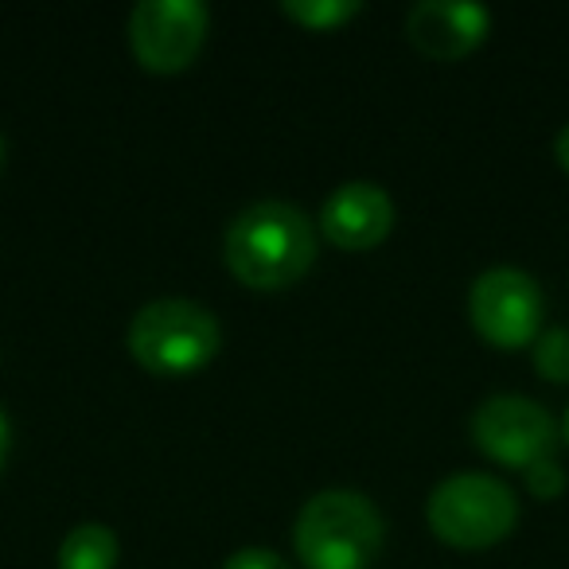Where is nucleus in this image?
<instances>
[{
    "mask_svg": "<svg viewBox=\"0 0 569 569\" xmlns=\"http://www.w3.org/2000/svg\"><path fill=\"white\" fill-rule=\"evenodd\" d=\"M222 569H293V566H289L281 553L266 550V546H246V550L230 553V558L222 561Z\"/></svg>",
    "mask_w": 569,
    "mask_h": 569,
    "instance_id": "nucleus-14",
    "label": "nucleus"
},
{
    "mask_svg": "<svg viewBox=\"0 0 569 569\" xmlns=\"http://www.w3.org/2000/svg\"><path fill=\"white\" fill-rule=\"evenodd\" d=\"M561 437H566V445H569V410H566V421H561Z\"/></svg>",
    "mask_w": 569,
    "mask_h": 569,
    "instance_id": "nucleus-17",
    "label": "nucleus"
},
{
    "mask_svg": "<svg viewBox=\"0 0 569 569\" xmlns=\"http://www.w3.org/2000/svg\"><path fill=\"white\" fill-rule=\"evenodd\" d=\"M472 441L480 445L483 457L507 468H535L538 460L553 457L558 445V429L553 418L522 395H496L472 413Z\"/></svg>",
    "mask_w": 569,
    "mask_h": 569,
    "instance_id": "nucleus-7",
    "label": "nucleus"
},
{
    "mask_svg": "<svg viewBox=\"0 0 569 569\" xmlns=\"http://www.w3.org/2000/svg\"><path fill=\"white\" fill-rule=\"evenodd\" d=\"M9 445H12V426H9V418H4V410H0V468L9 460Z\"/></svg>",
    "mask_w": 569,
    "mask_h": 569,
    "instance_id": "nucleus-16",
    "label": "nucleus"
},
{
    "mask_svg": "<svg viewBox=\"0 0 569 569\" xmlns=\"http://www.w3.org/2000/svg\"><path fill=\"white\" fill-rule=\"evenodd\" d=\"M129 356L144 367L149 375H164V379H183L196 375L219 356L222 332L211 309L199 301H183V297H160L149 301L133 317L126 332Z\"/></svg>",
    "mask_w": 569,
    "mask_h": 569,
    "instance_id": "nucleus-3",
    "label": "nucleus"
},
{
    "mask_svg": "<svg viewBox=\"0 0 569 569\" xmlns=\"http://www.w3.org/2000/svg\"><path fill=\"white\" fill-rule=\"evenodd\" d=\"M118 553V535L106 522H82L59 542V569H113Z\"/></svg>",
    "mask_w": 569,
    "mask_h": 569,
    "instance_id": "nucleus-10",
    "label": "nucleus"
},
{
    "mask_svg": "<svg viewBox=\"0 0 569 569\" xmlns=\"http://www.w3.org/2000/svg\"><path fill=\"white\" fill-rule=\"evenodd\" d=\"M522 476H527V488L535 491L538 499H558L561 491H566V483H569L566 472H561V465L553 457L550 460H538V465L527 468Z\"/></svg>",
    "mask_w": 569,
    "mask_h": 569,
    "instance_id": "nucleus-13",
    "label": "nucleus"
},
{
    "mask_svg": "<svg viewBox=\"0 0 569 569\" xmlns=\"http://www.w3.org/2000/svg\"><path fill=\"white\" fill-rule=\"evenodd\" d=\"M395 227V203L371 180H351L328 196L320 230L340 250H375Z\"/></svg>",
    "mask_w": 569,
    "mask_h": 569,
    "instance_id": "nucleus-9",
    "label": "nucleus"
},
{
    "mask_svg": "<svg viewBox=\"0 0 569 569\" xmlns=\"http://www.w3.org/2000/svg\"><path fill=\"white\" fill-rule=\"evenodd\" d=\"M535 367L542 379L569 382V332L566 328H550L535 340Z\"/></svg>",
    "mask_w": 569,
    "mask_h": 569,
    "instance_id": "nucleus-12",
    "label": "nucleus"
},
{
    "mask_svg": "<svg viewBox=\"0 0 569 569\" xmlns=\"http://www.w3.org/2000/svg\"><path fill=\"white\" fill-rule=\"evenodd\" d=\"M207 9L199 0H141L129 12V48L152 74H176L196 63L207 40Z\"/></svg>",
    "mask_w": 569,
    "mask_h": 569,
    "instance_id": "nucleus-6",
    "label": "nucleus"
},
{
    "mask_svg": "<svg viewBox=\"0 0 569 569\" xmlns=\"http://www.w3.org/2000/svg\"><path fill=\"white\" fill-rule=\"evenodd\" d=\"M222 258L250 289H284L317 261V227L297 203L261 199L234 214L222 238Z\"/></svg>",
    "mask_w": 569,
    "mask_h": 569,
    "instance_id": "nucleus-1",
    "label": "nucleus"
},
{
    "mask_svg": "<svg viewBox=\"0 0 569 569\" xmlns=\"http://www.w3.org/2000/svg\"><path fill=\"white\" fill-rule=\"evenodd\" d=\"M553 157H558V164H561V168H566V172H569V126L561 129L558 137H553Z\"/></svg>",
    "mask_w": 569,
    "mask_h": 569,
    "instance_id": "nucleus-15",
    "label": "nucleus"
},
{
    "mask_svg": "<svg viewBox=\"0 0 569 569\" xmlns=\"http://www.w3.org/2000/svg\"><path fill=\"white\" fill-rule=\"evenodd\" d=\"M0 164H4V137H0Z\"/></svg>",
    "mask_w": 569,
    "mask_h": 569,
    "instance_id": "nucleus-18",
    "label": "nucleus"
},
{
    "mask_svg": "<svg viewBox=\"0 0 569 569\" xmlns=\"http://www.w3.org/2000/svg\"><path fill=\"white\" fill-rule=\"evenodd\" d=\"M293 542L305 569H367L382 546V515L363 491H317L297 515Z\"/></svg>",
    "mask_w": 569,
    "mask_h": 569,
    "instance_id": "nucleus-2",
    "label": "nucleus"
},
{
    "mask_svg": "<svg viewBox=\"0 0 569 569\" xmlns=\"http://www.w3.org/2000/svg\"><path fill=\"white\" fill-rule=\"evenodd\" d=\"M359 12H363L359 0H281V17L301 24L305 32H332Z\"/></svg>",
    "mask_w": 569,
    "mask_h": 569,
    "instance_id": "nucleus-11",
    "label": "nucleus"
},
{
    "mask_svg": "<svg viewBox=\"0 0 569 569\" xmlns=\"http://www.w3.org/2000/svg\"><path fill=\"white\" fill-rule=\"evenodd\" d=\"M426 519L441 542L457 550H488L515 530L519 499L496 476L457 472L429 491Z\"/></svg>",
    "mask_w": 569,
    "mask_h": 569,
    "instance_id": "nucleus-4",
    "label": "nucleus"
},
{
    "mask_svg": "<svg viewBox=\"0 0 569 569\" xmlns=\"http://www.w3.org/2000/svg\"><path fill=\"white\" fill-rule=\"evenodd\" d=\"M468 320L491 348H522L542 325V289L527 269L496 266L468 289Z\"/></svg>",
    "mask_w": 569,
    "mask_h": 569,
    "instance_id": "nucleus-5",
    "label": "nucleus"
},
{
    "mask_svg": "<svg viewBox=\"0 0 569 569\" xmlns=\"http://www.w3.org/2000/svg\"><path fill=\"white\" fill-rule=\"evenodd\" d=\"M491 32V12L483 4H457V0H421L406 17V40L429 59H465Z\"/></svg>",
    "mask_w": 569,
    "mask_h": 569,
    "instance_id": "nucleus-8",
    "label": "nucleus"
}]
</instances>
